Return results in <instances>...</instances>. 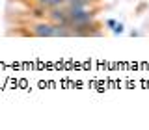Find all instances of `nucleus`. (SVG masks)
Wrapping results in <instances>:
<instances>
[{
	"mask_svg": "<svg viewBox=\"0 0 149 130\" xmlns=\"http://www.w3.org/2000/svg\"><path fill=\"white\" fill-rule=\"evenodd\" d=\"M62 6H65V0H47V2H45V8H47V9L62 8Z\"/></svg>",
	"mask_w": 149,
	"mask_h": 130,
	"instance_id": "nucleus-1",
	"label": "nucleus"
},
{
	"mask_svg": "<svg viewBox=\"0 0 149 130\" xmlns=\"http://www.w3.org/2000/svg\"><path fill=\"white\" fill-rule=\"evenodd\" d=\"M116 22H118V21H114V19H108V21H106V26H108V28H112V30H114Z\"/></svg>",
	"mask_w": 149,
	"mask_h": 130,
	"instance_id": "nucleus-3",
	"label": "nucleus"
},
{
	"mask_svg": "<svg viewBox=\"0 0 149 130\" xmlns=\"http://www.w3.org/2000/svg\"><path fill=\"white\" fill-rule=\"evenodd\" d=\"M67 2H69V0H65V4H67Z\"/></svg>",
	"mask_w": 149,
	"mask_h": 130,
	"instance_id": "nucleus-5",
	"label": "nucleus"
},
{
	"mask_svg": "<svg viewBox=\"0 0 149 130\" xmlns=\"http://www.w3.org/2000/svg\"><path fill=\"white\" fill-rule=\"evenodd\" d=\"M34 2H36V4H43V6H45V2H47V0H34Z\"/></svg>",
	"mask_w": 149,
	"mask_h": 130,
	"instance_id": "nucleus-4",
	"label": "nucleus"
},
{
	"mask_svg": "<svg viewBox=\"0 0 149 130\" xmlns=\"http://www.w3.org/2000/svg\"><path fill=\"white\" fill-rule=\"evenodd\" d=\"M114 32H116V34H121V32H123V24H121V22H116Z\"/></svg>",
	"mask_w": 149,
	"mask_h": 130,
	"instance_id": "nucleus-2",
	"label": "nucleus"
}]
</instances>
